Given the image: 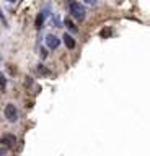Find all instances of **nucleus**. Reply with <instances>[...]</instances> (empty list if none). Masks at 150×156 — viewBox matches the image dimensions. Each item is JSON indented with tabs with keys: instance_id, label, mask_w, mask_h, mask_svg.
<instances>
[{
	"instance_id": "nucleus-10",
	"label": "nucleus",
	"mask_w": 150,
	"mask_h": 156,
	"mask_svg": "<svg viewBox=\"0 0 150 156\" xmlns=\"http://www.w3.org/2000/svg\"><path fill=\"white\" fill-rule=\"evenodd\" d=\"M46 55H47V52H46V49H41V57H42V58H44Z\"/></svg>"
},
{
	"instance_id": "nucleus-13",
	"label": "nucleus",
	"mask_w": 150,
	"mask_h": 156,
	"mask_svg": "<svg viewBox=\"0 0 150 156\" xmlns=\"http://www.w3.org/2000/svg\"><path fill=\"white\" fill-rule=\"evenodd\" d=\"M7 2H10V3H15V0H7Z\"/></svg>"
},
{
	"instance_id": "nucleus-11",
	"label": "nucleus",
	"mask_w": 150,
	"mask_h": 156,
	"mask_svg": "<svg viewBox=\"0 0 150 156\" xmlns=\"http://www.w3.org/2000/svg\"><path fill=\"white\" fill-rule=\"evenodd\" d=\"M85 2L88 3V5H95V3H96V0H85Z\"/></svg>"
},
{
	"instance_id": "nucleus-2",
	"label": "nucleus",
	"mask_w": 150,
	"mask_h": 156,
	"mask_svg": "<svg viewBox=\"0 0 150 156\" xmlns=\"http://www.w3.org/2000/svg\"><path fill=\"white\" fill-rule=\"evenodd\" d=\"M3 114H5L7 120H10V122H16V120H18V111H16L15 104H12V102H8V104L5 106Z\"/></svg>"
},
{
	"instance_id": "nucleus-1",
	"label": "nucleus",
	"mask_w": 150,
	"mask_h": 156,
	"mask_svg": "<svg viewBox=\"0 0 150 156\" xmlns=\"http://www.w3.org/2000/svg\"><path fill=\"white\" fill-rule=\"evenodd\" d=\"M67 7H69V13L79 21H83L85 20V7L80 2H75V0H67Z\"/></svg>"
},
{
	"instance_id": "nucleus-8",
	"label": "nucleus",
	"mask_w": 150,
	"mask_h": 156,
	"mask_svg": "<svg viewBox=\"0 0 150 156\" xmlns=\"http://www.w3.org/2000/svg\"><path fill=\"white\" fill-rule=\"evenodd\" d=\"M38 72H39L41 75H51V72L47 70V68H46L44 65H39V67H38Z\"/></svg>"
},
{
	"instance_id": "nucleus-12",
	"label": "nucleus",
	"mask_w": 150,
	"mask_h": 156,
	"mask_svg": "<svg viewBox=\"0 0 150 156\" xmlns=\"http://www.w3.org/2000/svg\"><path fill=\"white\" fill-rule=\"evenodd\" d=\"M3 153H5V151H3V150H0V156H3Z\"/></svg>"
},
{
	"instance_id": "nucleus-4",
	"label": "nucleus",
	"mask_w": 150,
	"mask_h": 156,
	"mask_svg": "<svg viewBox=\"0 0 150 156\" xmlns=\"http://www.w3.org/2000/svg\"><path fill=\"white\" fill-rule=\"evenodd\" d=\"M46 44H47L49 49H57L60 46V39L57 36H54V34H49V36L46 37Z\"/></svg>"
},
{
	"instance_id": "nucleus-5",
	"label": "nucleus",
	"mask_w": 150,
	"mask_h": 156,
	"mask_svg": "<svg viewBox=\"0 0 150 156\" xmlns=\"http://www.w3.org/2000/svg\"><path fill=\"white\" fill-rule=\"evenodd\" d=\"M2 143H5L7 146H13L16 143V138H15V135H12V133H5L2 136Z\"/></svg>"
},
{
	"instance_id": "nucleus-7",
	"label": "nucleus",
	"mask_w": 150,
	"mask_h": 156,
	"mask_svg": "<svg viewBox=\"0 0 150 156\" xmlns=\"http://www.w3.org/2000/svg\"><path fill=\"white\" fill-rule=\"evenodd\" d=\"M65 26H67V29H69L70 33H77V31H79V28L74 24V21H72V20H65Z\"/></svg>"
},
{
	"instance_id": "nucleus-3",
	"label": "nucleus",
	"mask_w": 150,
	"mask_h": 156,
	"mask_svg": "<svg viewBox=\"0 0 150 156\" xmlns=\"http://www.w3.org/2000/svg\"><path fill=\"white\" fill-rule=\"evenodd\" d=\"M49 15V10H41L39 13H38V16H36V23H35V26H36V29H41L42 28V24H44V20H46V16Z\"/></svg>"
},
{
	"instance_id": "nucleus-6",
	"label": "nucleus",
	"mask_w": 150,
	"mask_h": 156,
	"mask_svg": "<svg viewBox=\"0 0 150 156\" xmlns=\"http://www.w3.org/2000/svg\"><path fill=\"white\" fill-rule=\"evenodd\" d=\"M62 39H64V44H65V47L67 49H74L75 47V39L70 36V34H64V36H62Z\"/></svg>"
},
{
	"instance_id": "nucleus-9",
	"label": "nucleus",
	"mask_w": 150,
	"mask_h": 156,
	"mask_svg": "<svg viewBox=\"0 0 150 156\" xmlns=\"http://www.w3.org/2000/svg\"><path fill=\"white\" fill-rule=\"evenodd\" d=\"M5 85H7V80H5V76H3L2 73H0V86L5 88Z\"/></svg>"
}]
</instances>
